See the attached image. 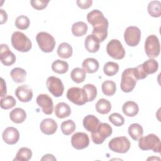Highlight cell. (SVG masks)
I'll list each match as a JSON object with an SVG mask.
<instances>
[{"instance_id": "obj_45", "label": "cell", "mask_w": 161, "mask_h": 161, "mask_svg": "<svg viewBox=\"0 0 161 161\" xmlns=\"http://www.w3.org/2000/svg\"><path fill=\"white\" fill-rule=\"evenodd\" d=\"M0 14H1V23L3 24L4 23H6L8 19V15L7 13L4 9H0Z\"/></svg>"}, {"instance_id": "obj_13", "label": "cell", "mask_w": 161, "mask_h": 161, "mask_svg": "<svg viewBox=\"0 0 161 161\" xmlns=\"http://www.w3.org/2000/svg\"><path fill=\"white\" fill-rule=\"evenodd\" d=\"M72 146L77 150H82L88 147L89 138L87 133L84 132H77L71 138Z\"/></svg>"}, {"instance_id": "obj_39", "label": "cell", "mask_w": 161, "mask_h": 161, "mask_svg": "<svg viewBox=\"0 0 161 161\" xmlns=\"http://www.w3.org/2000/svg\"><path fill=\"white\" fill-rule=\"evenodd\" d=\"M30 24V19L28 16L25 15H20L16 18L15 26L19 30L27 29Z\"/></svg>"}, {"instance_id": "obj_26", "label": "cell", "mask_w": 161, "mask_h": 161, "mask_svg": "<svg viewBox=\"0 0 161 161\" xmlns=\"http://www.w3.org/2000/svg\"><path fill=\"white\" fill-rule=\"evenodd\" d=\"M129 135L134 140H138L143 134V130L142 126L138 123H132L128 129Z\"/></svg>"}, {"instance_id": "obj_40", "label": "cell", "mask_w": 161, "mask_h": 161, "mask_svg": "<svg viewBox=\"0 0 161 161\" xmlns=\"http://www.w3.org/2000/svg\"><path fill=\"white\" fill-rule=\"evenodd\" d=\"M1 108L3 109H9L16 105V100L12 96H6L1 99Z\"/></svg>"}, {"instance_id": "obj_33", "label": "cell", "mask_w": 161, "mask_h": 161, "mask_svg": "<svg viewBox=\"0 0 161 161\" xmlns=\"http://www.w3.org/2000/svg\"><path fill=\"white\" fill-rule=\"evenodd\" d=\"M86 72L82 68L75 67L70 72V77L72 80L78 84L83 82L86 79Z\"/></svg>"}, {"instance_id": "obj_42", "label": "cell", "mask_w": 161, "mask_h": 161, "mask_svg": "<svg viewBox=\"0 0 161 161\" xmlns=\"http://www.w3.org/2000/svg\"><path fill=\"white\" fill-rule=\"evenodd\" d=\"M49 1L45 0H31L30 1V3L32 7L37 10H42L47 7Z\"/></svg>"}, {"instance_id": "obj_9", "label": "cell", "mask_w": 161, "mask_h": 161, "mask_svg": "<svg viewBox=\"0 0 161 161\" xmlns=\"http://www.w3.org/2000/svg\"><path fill=\"white\" fill-rule=\"evenodd\" d=\"M67 99L75 104L80 106L87 102L85 91L78 87H72L67 92Z\"/></svg>"}, {"instance_id": "obj_18", "label": "cell", "mask_w": 161, "mask_h": 161, "mask_svg": "<svg viewBox=\"0 0 161 161\" xmlns=\"http://www.w3.org/2000/svg\"><path fill=\"white\" fill-rule=\"evenodd\" d=\"M57 128L58 125L57 122L52 118H45L43 119L40 125L41 131L47 135L54 134Z\"/></svg>"}, {"instance_id": "obj_16", "label": "cell", "mask_w": 161, "mask_h": 161, "mask_svg": "<svg viewBox=\"0 0 161 161\" xmlns=\"http://www.w3.org/2000/svg\"><path fill=\"white\" fill-rule=\"evenodd\" d=\"M2 137L5 143L8 145H14L16 143L19 138L18 130L13 126L7 127L3 132Z\"/></svg>"}, {"instance_id": "obj_7", "label": "cell", "mask_w": 161, "mask_h": 161, "mask_svg": "<svg viewBox=\"0 0 161 161\" xmlns=\"http://www.w3.org/2000/svg\"><path fill=\"white\" fill-rule=\"evenodd\" d=\"M145 52L150 58L158 56L160 52V45L158 37L155 35H149L145 42Z\"/></svg>"}, {"instance_id": "obj_14", "label": "cell", "mask_w": 161, "mask_h": 161, "mask_svg": "<svg viewBox=\"0 0 161 161\" xmlns=\"http://www.w3.org/2000/svg\"><path fill=\"white\" fill-rule=\"evenodd\" d=\"M36 102L37 104L42 108V111L45 114H51L53 110V103L52 99L45 94H39L36 99Z\"/></svg>"}, {"instance_id": "obj_11", "label": "cell", "mask_w": 161, "mask_h": 161, "mask_svg": "<svg viewBox=\"0 0 161 161\" xmlns=\"http://www.w3.org/2000/svg\"><path fill=\"white\" fill-rule=\"evenodd\" d=\"M141 38V31L135 26H130L126 28L124 32V39L126 43L130 47L138 45Z\"/></svg>"}, {"instance_id": "obj_43", "label": "cell", "mask_w": 161, "mask_h": 161, "mask_svg": "<svg viewBox=\"0 0 161 161\" xmlns=\"http://www.w3.org/2000/svg\"><path fill=\"white\" fill-rule=\"evenodd\" d=\"M77 6L81 9H87L92 4V0H77L76 1Z\"/></svg>"}, {"instance_id": "obj_24", "label": "cell", "mask_w": 161, "mask_h": 161, "mask_svg": "<svg viewBox=\"0 0 161 161\" xmlns=\"http://www.w3.org/2000/svg\"><path fill=\"white\" fill-rule=\"evenodd\" d=\"M9 118L13 123L17 124L21 123L26 119V113L23 109L16 108L10 112Z\"/></svg>"}, {"instance_id": "obj_1", "label": "cell", "mask_w": 161, "mask_h": 161, "mask_svg": "<svg viewBox=\"0 0 161 161\" xmlns=\"http://www.w3.org/2000/svg\"><path fill=\"white\" fill-rule=\"evenodd\" d=\"M87 20L93 26L92 35L100 42H103L108 36V28L109 23L103 13L98 9H93L87 14Z\"/></svg>"}, {"instance_id": "obj_2", "label": "cell", "mask_w": 161, "mask_h": 161, "mask_svg": "<svg viewBox=\"0 0 161 161\" xmlns=\"http://www.w3.org/2000/svg\"><path fill=\"white\" fill-rule=\"evenodd\" d=\"M11 42L13 48L21 52H28L32 47V43L29 38L20 31H14L12 34Z\"/></svg>"}, {"instance_id": "obj_12", "label": "cell", "mask_w": 161, "mask_h": 161, "mask_svg": "<svg viewBox=\"0 0 161 161\" xmlns=\"http://www.w3.org/2000/svg\"><path fill=\"white\" fill-rule=\"evenodd\" d=\"M46 85L49 92L55 97H58L62 96L64 86L60 79L55 76H50L47 79Z\"/></svg>"}, {"instance_id": "obj_30", "label": "cell", "mask_w": 161, "mask_h": 161, "mask_svg": "<svg viewBox=\"0 0 161 161\" xmlns=\"http://www.w3.org/2000/svg\"><path fill=\"white\" fill-rule=\"evenodd\" d=\"M95 107L97 112L102 114H108L111 109V103L104 98L99 99L96 103Z\"/></svg>"}, {"instance_id": "obj_32", "label": "cell", "mask_w": 161, "mask_h": 161, "mask_svg": "<svg viewBox=\"0 0 161 161\" xmlns=\"http://www.w3.org/2000/svg\"><path fill=\"white\" fill-rule=\"evenodd\" d=\"M52 69L55 73L60 74H65L69 69V64L65 61L58 59L53 62L52 64Z\"/></svg>"}, {"instance_id": "obj_3", "label": "cell", "mask_w": 161, "mask_h": 161, "mask_svg": "<svg viewBox=\"0 0 161 161\" xmlns=\"http://www.w3.org/2000/svg\"><path fill=\"white\" fill-rule=\"evenodd\" d=\"M138 147L142 150H152L154 152L160 153V140L156 135L150 133L138 140Z\"/></svg>"}, {"instance_id": "obj_15", "label": "cell", "mask_w": 161, "mask_h": 161, "mask_svg": "<svg viewBox=\"0 0 161 161\" xmlns=\"http://www.w3.org/2000/svg\"><path fill=\"white\" fill-rule=\"evenodd\" d=\"M0 60L6 66L13 65L16 61V56L13 53L7 44H1L0 49Z\"/></svg>"}, {"instance_id": "obj_41", "label": "cell", "mask_w": 161, "mask_h": 161, "mask_svg": "<svg viewBox=\"0 0 161 161\" xmlns=\"http://www.w3.org/2000/svg\"><path fill=\"white\" fill-rule=\"evenodd\" d=\"M109 121L116 126H121L125 123V118L118 113H113L109 116Z\"/></svg>"}, {"instance_id": "obj_44", "label": "cell", "mask_w": 161, "mask_h": 161, "mask_svg": "<svg viewBox=\"0 0 161 161\" xmlns=\"http://www.w3.org/2000/svg\"><path fill=\"white\" fill-rule=\"evenodd\" d=\"M0 91H1V94L0 96L1 97H4L6 93H7V89H6V82L4 80V79L1 77V86H0Z\"/></svg>"}, {"instance_id": "obj_22", "label": "cell", "mask_w": 161, "mask_h": 161, "mask_svg": "<svg viewBox=\"0 0 161 161\" xmlns=\"http://www.w3.org/2000/svg\"><path fill=\"white\" fill-rule=\"evenodd\" d=\"M122 111L126 116L133 117L138 114L139 111V107L135 102L128 101L123 104L122 106Z\"/></svg>"}, {"instance_id": "obj_25", "label": "cell", "mask_w": 161, "mask_h": 161, "mask_svg": "<svg viewBox=\"0 0 161 161\" xmlns=\"http://www.w3.org/2000/svg\"><path fill=\"white\" fill-rule=\"evenodd\" d=\"M141 67L143 72L148 75V74H153L157 71L158 68V63L155 59L150 58L141 64Z\"/></svg>"}, {"instance_id": "obj_31", "label": "cell", "mask_w": 161, "mask_h": 161, "mask_svg": "<svg viewBox=\"0 0 161 161\" xmlns=\"http://www.w3.org/2000/svg\"><path fill=\"white\" fill-rule=\"evenodd\" d=\"M147 10L151 16L160 17L161 15V3L159 1H150L148 4Z\"/></svg>"}, {"instance_id": "obj_38", "label": "cell", "mask_w": 161, "mask_h": 161, "mask_svg": "<svg viewBox=\"0 0 161 161\" xmlns=\"http://www.w3.org/2000/svg\"><path fill=\"white\" fill-rule=\"evenodd\" d=\"M82 89L85 91L87 98V102L92 101L97 96V89L95 86L91 84H86L83 86Z\"/></svg>"}, {"instance_id": "obj_20", "label": "cell", "mask_w": 161, "mask_h": 161, "mask_svg": "<svg viewBox=\"0 0 161 161\" xmlns=\"http://www.w3.org/2000/svg\"><path fill=\"white\" fill-rule=\"evenodd\" d=\"M100 121L99 119L94 115L88 114L83 119L84 128L88 131L92 132L94 131L98 126Z\"/></svg>"}, {"instance_id": "obj_36", "label": "cell", "mask_w": 161, "mask_h": 161, "mask_svg": "<svg viewBox=\"0 0 161 161\" xmlns=\"http://www.w3.org/2000/svg\"><path fill=\"white\" fill-rule=\"evenodd\" d=\"M61 131L65 135L72 134L75 130L76 126L74 121L72 119H67L64 121L61 124Z\"/></svg>"}, {"instance_id": "obj_10", "label": "cell", "mask_w": 161, "mask_h": 161, "mask_svg": "<svg viewBox=\"0 0 161 161\" xmlns=\"http://www.w3.org/2000/svg\"><path fill=\"white\" fill-rule=\"evenodd\" d=\"M107 53L114 59L121 60L125 55V50L119 40L112 39L106 46Z\"/></svg>"}, {"instance_id": "obj_27", "label": "cell", "mask_w": 161, "mask_h": 161, "mask_svg": "<svg viewBox=\"0 0 161 161\" xmlns=\"http://www.w3.org/2000/svg\"><path fill=\"white\" fill-rule=\"evenodd\" d=\"M72 47L70 44L66 42L59 44L57 48V54L60 58H69L72 56Z\"/></svg>"}, {"instance_id": "obj_5", "label": "cell", "mask_w": 161, "mask_h": 161, "mask_svg": "<svg viewBox=\"0 0 161 161\" xmlns=\"http://www.w3.org/2000/svg\"><path fill=\"white\" fill-rule=\"evenodd\" d=\"M112 132V127L109 124L99 123L97 128L91 132L92 140L96 144H102L106 138L111 136Z\"/></svg>"}, {"instance_id": "obj_29", "label": "cell", "mask_w": 161, "mask_h": 161, "mask_svg": "<svg viewBox=\"0 0 161 161\" xmlns=\"http://www.w3.org/2000/svg\"><path fill=\"white\" fill-rule=\"evenodd\" d=\"M88 30L87 25L84 21H77L72 26V33L75 36H81L84 35Z\"/></svg>"}, {"instance_id": "obj_17", "label": "cell", "mask_w": 161, "mask_h": 161, "mask_svg": "<svg viewBox=\"0 0 161 161\" xmlns=\"http://www.w3.org/2000/svg\"><path fill=\"white\" fill-rule=\"evenodd\" d=\"M14 93L17 98L23 103H28L30 101L33 97L32 89L27 85L18 86Z\"/></svg>"}, {"instance_id": "obj_19", "label": "cell", "mask_w": 161, "mask_h": 161, "mask_svg": "<svg viewBox=\"0 0 161 161\" xmlns=\"http://www.w3.org/2000/svg\"><path fill=\"white\" fill-rule=\"evenodd\" d=\"M99 43V40L92 34L87 35L84 41L86 49L91 53H96L99 50L100 47Z\"/></svg>"}, {"instance_id": "obj_28", "label": "cell", "mask_w": 161, "mask_h": 161, "mask_svg": "<svg viewBox=\"0 0 161 161\" xmlns=\"http://www.w3.org/2000/svg\"><path fill=\"white\" fill-rule=\"evenodd\" d=\"M10 75L14 82L16 83H22L26 79V72L22 68L15 67L11 70Z\"/></svg>"}, {"instance_id": "obj_35", "label": "cell", "mask_w": 161, "mask_h": 161, "mask_svg": "<svg viewBox=\"0 0 161 161\" xmlns=\"http://www.w3.org/2000/svg\"><path fill=\"white\" fill-rule=\"evenodd\" d=\"M32 157V152L31 149L27 147H22L19 148L16 155V157L13 160H22L28 161L31 159Z\"/></svg>"}, {"instance_id": "obj_46", "label": "cell", "mask_w": 161, "mask_h": 161, "mask_svg": "<svg viewBox=\"0 0 161 161\" xmlns=\"http://www.w3.org/2000/svg\"><path fill=\"white\" fill-rule=\"evenodd\" d=\"M41 160H56V158L52 154L47 153L41 158Z\"/></svg>"}, {"instance_id": "obj_4", "label": "cell", "mask_w": 161, "mask_h": 161, "mask_svg": "<svg viewBox=\"0 0 161 161\" xmlns=\"http://www.w3.org/2000/svg\"><path fill=\"white\" fill-rule=\"evenodd\" d=\"M137 79H136L134 67L125 69L121 74L120 87L123 92H130L135 88Z\"/></svg>"}, {"instance_id": "obj_6", "label": "cell", "mask_w": 161, "mask_h": 161, "mask_svg": "<svg viewBox=\"0 0 161 161\" xmlns=\"http://www.w3.org/2000/svg\"><path fill=\"white\" fill-rule=\"evenodd\" d=\"M36 40L40 50L45 53L52 52L56 43L53 36L45 31L39 32L36 36Z\"/></svg>"}, {"instance_id": "obj_37", "label": "cell", "mask_w": 161, "mask_h": 161, "mask_svg": "<svg viewBox=\"0 0 161 161\" xmlns=\"http://www.w3.org/2000/svg\"><path fill=\"white\" fill-rule=\"evenodd\" d=\"M119 70V65L114 62H106L103 67L104 73L108 76H113L118 73Z\"/></svg>"}, {"instance_id": "obj_21", "label": "cell", "mask_w": 161, "mask_h": 161, "mask_svg": "<svg viewBox=\"0 0 161 161\" xmlns=\"http://www.w3.org/2000/svg\"><path fill=\"white\" fill-rule=\"evenodd\" d=\"M55 116L60 119L67 118L71 114L70 107L64 102L58 103L55 107L54 109Z\"/></svg>"}, {"instance_id": "obj_8", "label": "cell", "mask_w": 161, "mask_h": 161, "mask_svg": "<svg viewBox=\"0 0 161 161\" xmlns=\"http://www.w3.org/2000/svg\"><path fill=\"white\" fill-rule=\"evenodd\" d=\"M130 140L124 136L114 137L108 143L109 148L111 151L119 153H126L130 148Z\"/></svg>"}, {"instance_id": "obj_34", "label": "cell", "mask_w": 161, "mask_h": 161, "mask_svg": "<svg viewBox=\"0 0 161 161\" xmlns=\"http://www.w3.org/2000/svg\"><path fill=\"white\" fill-rule=\"evenodd\" d=\"M101 88L103 94L108 96L114 95L116 90L115 82L111 80H107L104 81L102 84Z\"/></svg>"}, {"instance_id": "obj_23", "label": "cell", "mask_w": 161, "mask_h": 161, "mask_svg": "<svg viewBox=\"0 0 161 161\" xmlns=\"http://www.w3.org/2000/svg\"><path fill=\"white\" fill-rule=\"evenodd\" d=\"M82 67L86 72L92 74L97 71L99 67V64L96 59L94 58H87L83 61Z\"/></svg>"}]
</instances>
